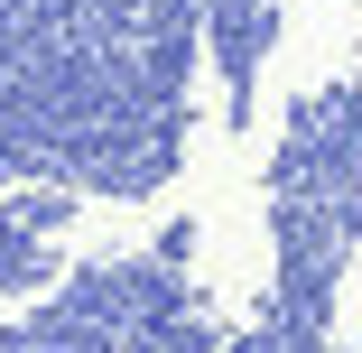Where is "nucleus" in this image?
Returning <instances> with one entry per match:
<instances>
[{
    "mask_svg": "<svg viewBox=\"0 0 362 353\" xmlns=\"http://www.w3.org/2000/svg\"><path fill=\"white\" fill-rule=\"evenodd\" d=\"M353 353H362V335H353Z\"/></svg>",
    "mask_w": 362,
    "mask_h": 353,
    "instance_id": "2",
    "label": "nucleus"
},
{
    "mask_svg": "<svg viewBox=\"0 0 362 353\" xmlns=\"http://www.w3.org/2000/svg\"><path fill=\"white\" fill-rule=\"evenodd\" d=\"M186 260H195V224H186V214H177V224H168V233H158V270H186Z\"/></svg>",
    "mask_w": 362,
    "mask_h": 353,
    "instance_id": "1",
    "label": "nucleus"
}]
</instances>
